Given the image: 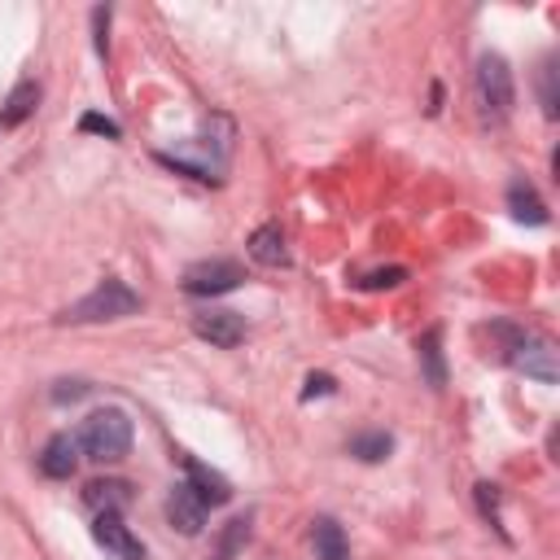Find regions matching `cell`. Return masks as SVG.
<instances>
[{
	"label": "cell",
	"mask_w": 560,
	"mask_h": 560,
	"mask_svg": "<svg viewBox=\"0 0 560 560\" xmlns=\"http://www.w3.org/2000/svg\"><path fill=\"white\" fill-rule=\"evenodd\" d=\"M80 451L88 455V460H97V464H114V460H123L127 451H132V421H127V412H119V407H101V412H93L88 421H84V429H80Z\"/></svg>",
	"instance_id": "obj_1"
},
{
	"label": "cell",
	"mask_w": 560,
	"mask_h": 560,
	"mask_svg": "<svg viewBox=\"0 0 560 560\" xmlns=\"http://www.w3.org/2000/svg\"><path fill=\"white\" fill-rule=\"evenodd\" d=\"M136 312H141V294L110 276L88 299H80L75 307L62 312V325H101V320H123V316H136Z\"/></svg>",
	"instance_id": "obj_2"
},
{
	"label": "cell",
	"mask_w": 560,
	"mask_h": 560,
	"mask_svg": "<svg viewBox=\"0 0 560 560\" xmlns=\"http://www.w3.org/2000/svg\"><path fill=\"white\" fill-rule=\"evenodd\" d=\"M473 93H477V110H482V119L503 123V119L512 114V106H516V88H512V71H508V62H503L499 53H486V58L477 62Z\"/></svg>",
	"instance_id": "obj_3"
},
{
	"label": "cell",
	"mask_w": 560,
	"mask_h": 560,
	"mask_svg": "<svg viewBox=\"0 0 560 560\" xmlns=\"http://www.w3.org/2000/svg\"><path fill=\"white\" fill-rule=\"evenodd\" d=\"M241 280H245L241 263H232V258H210V263H193V267L184 271V294H193V299H215V294L236 290Z\"/></svg>",
	"instance_id": "obj_4"
},
{
	"label": "cell",
	"mask_w": 560,
	"mask_h": 560,
	"mask_svg": "<svg viewBox=\"0 0 560 560\" xmlns=\"http://www.w3.org/2000/svg\"><path fill=\"white\" fill-rule=\"evenodd\" d=\"M193 333L219 351H232L241 338H245V320L236 312H223V307H206L193 316Z\"/></svg>",
	"instance_id": "obj_5"
},
{
	"label": "cell",
	"mask_w": 560,
	"mask_h": 560,
	"mask_svg": "<svg viewBox=\"0 0 560 560\" xmlns=\"http://www.w3.org/2000/svg\"><path fill=\"white\" fill-rule=\"evenodd\" d=\"M93 538H97L114 560H145V543L123 525L119 512H101V516L93 521Z\"/></svg>",
	"instance_id": "obj_6"
},
{
	"label": "cell",
	"mask_w": 560,
	"mask_h": 560,
	"mask_svg": "<svg viewBox=\"0 0 560 560\" xmlns=\"http://www.w3.org/2000/svg\"><path fill=\"white\" fill-rule=\"evenodd\" d=\"M512 368H521L525 377H538L543 386L556 381V351L547 342H529V338H512V351H508Z\"/></svg>",
	"instance_id": "obj_7"
},
{
	"label": "cell",
	"mask_w": 560,
	"mask_h": 560,
	"mask_svg": "<svg viewBox=\"0 0 560 560\" xmlns=\"http://www.w3.org/2000/svg\"><path fill=\"white\" fill-rule=\"evenodd\" d=\"M167 516H171V525H175L180 534H202V525H206V503L193 495L188 482H180V486L171 490V499H167Z\"/></svg>",
	"instance_id": "obj_8"
},
{
	"label": "cell",
	"mask_w": 560,
	"mask_h": 560,
	"mask_svg": "<svg viewBox=\"0 0 560 560\" xmlns=\"http://www.w3.org/2000/svg\"><path fill=\"white\" fill-rule=\"evenodd\" d=\"M75 468H80V442L71 434H53L45 455H40V473L53 477V482H66Z\"/></svg>",
	"instance_id": "obj_9"
},
{
	"label": "cell",
	"mask_w": 560,
	"mask_h": 560,
	"mask_svg": "<svg viewBox=\"0 0 560 560\" xmlns=\"http://www.w3.org/2000/svg\"><path fill=\"white\" fill-rule=\"evenodd\" d=\"M184 468H188V486H193V495H197L206 508H219V503H228V499H232V486H228V477H219L215 468L197 464L193 455L184 460Z\"/></svg>",
	"instance_id": "obj_10"
},
{
	"label": "cell",
	"mask_w": 560,
	"mask_h": 560,
	"mask_svg": "<svg viewBox=\"0 0 560 560\" xmlns=\"http://www.w3.org/2000/svg\"><path fill=\"white\" fill-rule=\"evenodd\" d=\"M249 258L263 263V267H285L290 263V249H285V232L276 223H263L254 236H249Z\"/></svg>",
	"instance_id": "obj_11"
},
{
	"label": "cell",
	"mask_w": 560,
	"mask_h": 560,
	"mask_svg": "<svg viewBox=\"0 0 560 560\" xmlns=\"http://www.w3.org/2000/svg\"><path fill=\"white\" fill-rule=\"evenodd\" d=\"M40 106V84L36 80H23L10 97H5V110H0V127H23Z\"/></svg>",
	"instance_id": "obj_12"
},
{
	"label": "cell",
	"mask_w": 560,
	"mask_h": 560,
	"mask_svg": "<svg viewBox=\"0 0 560 560\" xmlns=\"http://www.w3.org/2000/svg\"><path fill=\"white\" fill-rule=\"evenodd\" d=\"M508 210H512V219H521V223H547V206H543V197L534 193V184L529 180H512L508 184Z\"/></svg>",
	"instance_id": "obj_13"
},
{
	"label": "cell",
	"mask_w": 560,
	"mask_h": 560,
	"mask_svg": "<svg viewBox=\"0 0 560 560\" xmlns=\"http://www.w3.org/2000/svg\"><path fill=\"white\" fill-rule=\"evenodd\" d=\"M84 503L101 516V512H123L132 503V486L127 482H88L84 490Z\"/></svg>",
	"instance_id": "obj_14"
},
{
	"label": "cell",
	"mask_w": 560,
	"mask_h": 560,
	"mask_svg": "<svg viewBox=\"0 0 560 560\" xmlns=\"http://www.w3.org/2000/svg\"><path fill=\"white\" fill-rule=\"evenodd\" d=\"M312 543H316V556L320 560H351V547H346V534L333 516H320L312 525Z\"/></svg>",
	"instance_id": "obj_15"
},
{
	"label": "cell",
	"mask_w": 560,
	"mask_h": 560,
	"mask_svg": "<svg viewBox=\"0 0 560 560\" xmlns=\"http://www.w3.org/2000/svg\"><path fill=\"white\" fill-rule=\"evenodd\" d=\"M394 451V438L390 434H381V429H373V434H360V438H351V455H360L364 464H381L386 455Z\"/></svg>",
	"instance_id": "obj_16"
},
{
	"label": "cell",
	"mask_w": 560,
	"mask_h": 560,
	"mask_svg": "<svg viewBox=\"0 0 560 560\" xmlns=\"http://www.w3.org/2000/svg\"><path fill=\"white\" fill-rule=\"evenodd\" d=\"M438 342H442V333H438V329H429V333L421 338V360H425V377H429V386H434V390H442V386H447V368H442V351H438Z\"/></svg>",
	"instance_id": "obj_17"
},
{
	"label": "cell",
	"mask_w": 560,
	"mask_h": 560,
	"mask_svg": "<svg viewBox=\"0 0 560 560\" xmlns=\"http://www.w3.org/2000/svg\"><path fill=\"white\" fill-rule=\"evenodd\" d=\"M403 280H407L403 267H386V271H368L360 285H364V290H394V285H403Z\"/></svg>",
	"instance_id": "obj_18"
},
{
	"label": "cell",
	"mask_w": 560,
	"mask_h": 560,
	"mask_svg": "<svg viewBox=\"0 0 560 560\" xmlns=\"http://www.w3.org/2000/svg\"><path fill=\"white\" fill-rule=\"evenodd\" d=\"M556 106H560V101H556V62H543V114L556 119V114H560Z\"/></svg>",
	"instance_id": "obj_19"
},
{
	"label": "cell",
	"mask_w": 560,
	"mask_h": 560,
	"mask_svg": "<svg viewBox=\"0 0 560 560\" xmlns=\"http://www.w3.org/2000/svg\"><path fill=\"white\" fill-rule=\"evenodd\" d=\"M80 127H84V132H97V136H110V141H119V136H123V127H119L114 119H106V114H84V119H80Z\"/></svg>",
	"instance_id": "obj_20"
},
{
	"label": "cell",
	"mask_w": 560,
	"mask_h": 560,
	"mask_svg": "<svg viewBox=\"0 0 560 560\" xmlns=\"http://www.w3.org/2000/svg\"><path fill=\"white\" fill-rule=\"evenodd\" d=\"M88 390H93L88 381H58V390H53V403H80Z\"/></svg>",
	"instance_id": "obj_21"
},
{
	"label": "cell",
	"mask_w": 560,
	"mask_h": 560,
	"mask_svg": "<svg viewBox=\"0 0 560 560\" xmlns=\"http://www.w3.org/2000/svg\"><path fill=\"white\" fill-rule=\"evenodd\" d=\"M249 534V521H232L228 525V538H223V547H219V560H232V551H236V543Z\"/></svg>",
	"instance_id": "obj_22"
},
{
	"label": "cell",
	"mask_w": 560,
	"mask_h": 560,
	"mask_svg": "<svg viewBox=\"0 0 560 560\" xmlns=\"http://www.w3.org/2000/svg\"><path fill=\"white\" fill-rule=\"evenodd\" d=\"M338 390V381L329 377V373H312L307 377V390H303V399H316V394H333Z\"/></svg>",
	"instance_id": "obj_23"
}]
</instances>
